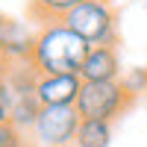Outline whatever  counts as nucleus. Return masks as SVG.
<instances>
[{
    "mask_svg": "<svg viewBox=\"0 0 147 147\" xmlns=\"http://www.w3.org/2000/svg\"><path fill=\"white\" fill-rule=\"evenodd\" d=\"M0 147H30V138L24 129L6 121V124H0Z\"/></svg>",
    "mask_w": 147,
    "mask_h": 147,
    "instance_id": "12",
    "label": "nucleus"
},
{
    "mask_svg": "<svg viewBox=\"0 0 147 147\" xmlns=\"http://www.w3.org/2000/svg\"><path fill=\"white\" fill-rule=\"evenodd\" d=\"M6 121H9V109L0 106V124H6Z\"/></svg>",
    "mask_w": 147,
    "mask_h": 147,
    "instance_id": "15",
    "label": "nucleus"
},
{
    "mask_svg": "<svg viewBox=\"0 0 147 147\" xmlns=\"http://www.w3.org/2000/svg\"><path fill=\"white\" fill-rule=\"evenodd\" d=\"M132 106V97L118 82H82V91L77 97V112L82 121H109L121 118Z\"/></svg>",
    "mask_w": 147,
    "mask_h": 147,
    "instance_id": "3",
    "label": "nucleus"
},
{
    "mask_svg": "<svg viewBox=\"0 0 147 147\" xmlns=\"http://www.w3.org/2000/svg\"><path fill=\"white\" fill-rule=\"evenodd\" d=\"M80 91V74H38L35 80V100L41 106H77Z\"/></svg>",
    "mask_w": 147,
    "mask_h": 147,
    "instance_id": "5",
    "label": "nucleus"
},
{
    "mask_svg": "<svg viewBox=\"0 0 147 147\" xmlns=\"http://www.w3.org/2000/svg\"><path fill=\"white\" fill-rule=\"evenodd\" d=\"M121 74V59L115 47H88L82 65H80V80L82 82H118Z\"/></svg>",
    "mask_w": 147,
    "mask_h": 147,
    "instance_id": "6",
    "label": "nucleus"
},
{
    "mask_svg": "<svg viewBox=\"0 0 147 147\" xmlns=\"http://www.w3.org/2000/svg\"><path fill=\"white\" fill-rule=\"evenodd\" d=\"M144 3H147V0H144Z\"/></svg>",
    "mask_w": 147,
    "mask_h": 147,
    "instance_id": "17",
    "label": "nucleus"
},
{
    "mask_svg": "<svg viewBox=\"0 0 147 147\" xmlns=\"http://www.w3.org/2000/svg\"><path fill=\"white\" fill-rule=\"evenodd\" d=\"M15 94H18V91L12 88V85L6 82V77H3V80H0V106H6V109H9L12 100H15Z\"/></svg>",
    "mask_w": 147,
    "mask_h": 147,
    "instance_id": "13",
    "label": "nucleus"
},
{
    "mask_svg": "<svg viewBox=\"0 0 147 147\" xmlns=\"http://www.w3.org/2000/svg\"><path fill=\"white\" fill-rule=\"evenodd\" d=\"M82 3H88V0H30V18L41 21V24L62 21L68 12H74Z\"/></svg>",
    "mask_w": 147,
    "mask_h": 147,
    "instance_id": "9",
    "label": "nucleus"
},
{
    "mask_svg": "<svg viewBox=\"0 0 147 147\" xmlns=\"http://www.w3.org/2000/svg\"><path fill=\"white\" fill-rule=\"evenodd\" d=\"M35 32H38V30H35ZM35 32H32L24 21H12V18H9L3 35H0V50H3V56H6L9 65H24V62H30V59H32Z\"/></svg>",
    "mask_w": 147,
    "mask_h": 147,
    "instance_id": "7",
    "label": "nucleus"
},
{
    "mask_svg": "<svg viewBox=\"0 0 147 147\" xmlns=\"http://www.w3.org/2000/svg\"><path fill=\"white\" fill-rule=\"evenodd\" d=\"M6 24H9V18L3 15V12H0V35H3V30H6Z\"/></svg>",
    "mask_w": 147,
    "mask_h": 147,
    "instance_id": "16",
    "label": "nucleus"
},
{
    "mask_svg": "<svg viewBox=\"0 0 147 147\" xmlns=\"http://www.w3.org/2000/svg\"><path fill=\"white\" fill-rule=\"evenodd\" d=\"M6 71H9V62H6V56H3V50H0V80L6 77Z\"/></svg>",
    "mask_w": 147,
    "mask_h": 147,
    "instance_id": "14",
    "label": "nucleus"
},
{
    "mask_svg": "<svg viewBox=\"0 0 147 147\" xmlns=\"http://www.w3.org/2000/svg\"><path fill=\"white\" fill-rule=\"evenodd\" d=\"M68 30H74L88 47H115L118 41V12L112 0H88L62 18Z\"/></svg>",
    "mask_w": 147,
    "mask_h": 147,
    "instance_id": "2",
    "label": "nucleus"
},
{
    "mask_svg": "<svg viewBox=\"0 0 147 147\" xmlns=\"http://www.w3.org/2000/svg\"><path fill=\"white\" fill-rule=\"evenodd\" d=\"M38 112H41V103L35 100V94H15V100H12V106H9V121L18 129L27 132V129H32Z\"/></svg>",
    "mask_w": 147,
    "mask_h": 147,
    "instance_id": "10",
    "label": "nucleus"
},
{
    "mask_svg": "<svg viewBox=\"0 0 147 147\" xmlns=\"http://www.w3.org/2000/svg\"><path fill=\"white\" fill-rule=\"evenodd\" d=\"M85 53L88 44L77 32L68 30L62 21H50L41 24L35 32V50L30 65L38 74H80Z\"/></svg>",
    "mask_w": 147,
    "mask_h": 147,
    "instance_id": "1",
    "label": "nucleus"
},
{
    "mask_svg": "<svg viewBox=\"0 0 147 147\" xmlns=\"http://www.w3.org/2000/svg\"><path fill=\"white\" fill-rule=\"evenodd\" d=\"M121 85L127 88V94L132 97V100L141 97V94H147V68H129V71H124Z\"/></svg>",
    "mask_w": 147,
    "mask_h": 147,
    "instance_id": "11",
    "label": "nucleus"
},
{
    "mask_svg": "<svg viewBox=\"0 0 147 147\" xmlns=\"http://www.w3.org/2000/svg\"><path fill=\"white\" fill-rule=\"evenodd\" d=\"M74 147H112V124L109 121H82Z\"/></svg>",
    "mask_w": 147,
    "mask_h": 147,
    "instance_id": "8",
    "label": "nucleus"
},
{
    "mask_svg": "<svg viewBox=\"0 0 147 147\" xmlns=\"http://www.w3.org/2000/svg\"><path fill=\"white\" fill-rule=\"evenodd\" d=\"M80 124L77 106H41L30 129V147H74Z\"/></svg>",
    "mask_w": 147,
    "mask_h": 147,
    "instance_id": "4",
    "label": "nucleus"
}]
</instances>
